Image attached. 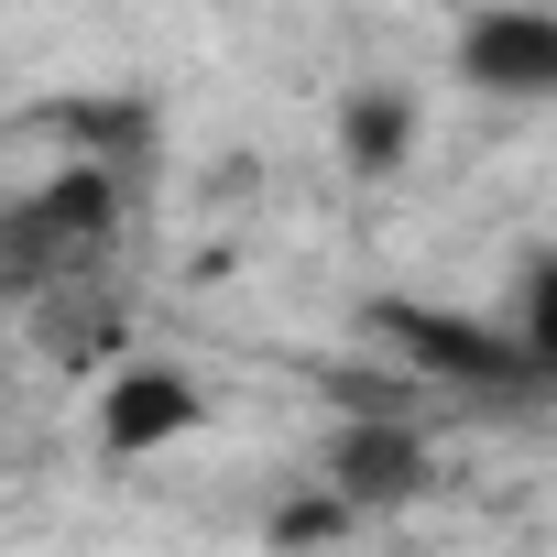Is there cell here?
Returning a JSON list of instances; mask_svg holds the SVG:
<instances>
[{"label":"cell","instance_id":"cell-1","mask_svg":"<svg viewBox=\"0 0 557 557\" xmlns=\"http://www.w3.org/2000/svg\"><path fill=\"white\" fill-rule=\"evenodd\" d=\"M361 329L426 383V394H470V405H535L557 383L546 350H524L503 318H470V307H426V296H372Z\"/></svg>","mask_w":557,"mask_h":557},{"label":"cell","instance_id":"cell-2","mask_svg":"<svg viewBox=\"0 0 557 557\" xmlns=\"http://www.w3.org/2000/svg\"><path fill=\"white\" fill-rule=\"evenodd\" d=\"M121 230V164L99 153H66L55 175H34V197L0 208V285H55V273L99 262V240Z\"/></svg>","mask_w":557,"mask_h":557},{"label":"cell","instance_id":"cell-3","mask_svg":"<svg viewBox=\"0 0 557 557\" xmlns=\"http://www.w3.org/2000/svg\"><path fill=\"white\" fill-rule=\"evenodd\" d=\"M318 492L361 524V513H405L437 492V437L426 416H394V405H361L329 426V459H318Z\"/></svg>","mask_w":557,"mask_h":557},{"label":"cell","instance_id":"cell-4","mask_svg":"<svg viewBox=\"0 0 557 557\" xmlns=\"http://www.w3.org/2000/svg\"><path fill=\"white\" fill-rule=\"evenodd\" d=\"M459 77L503 110H546L557 99V12L546 0H481L459 34Z\"/></svg>","mask_w":557,"mask_h":557},{"label":"cell","instance_id":"cell-5","mask_svg":"<svg viewBox=\"0 0 557 557\" xmlns=\"http://www.w3.org/2000/svg\"><path fill=\"white\" fill-rule=\"evenodd\" d=\"M208 426V394H197V372H175V361H121L110 383H99V448L110 459H153V448H175V437H197Z\"/></svg>","mask_w":557,"mask_h":557},{"label":"cell","instance_id":"cell-6","mask_svg":"<svg viewBox=\"0 0 557 557\" xmlns=\"http://www.w3.org/2000/svg\"><path fill=\"white\" fill-rule=\"evenodd\" d=\"M416 132H426V121H416L405 88H350V99H339V164H350V175H405V164H416Z\"/></svg>","mask_w":557,"mask_h":557},{"label":"cell","instance_id":"cell-7","mask_svg":"<svg viewBox=\"0 0 557 557\" xmlns=\"http://www.w3.org/2000/svg\"><path fill=\"white\" fill-rule=\"evenodd\" d=\"M339 524H350V513H339L329 492H307V513H296V503H285V513H273V546H329Z\"/></svg>","mask_w":557,"mask_h":557},{"label":"cell","instance_id":"cell-8","mask_svg":"<svg viewBox=\"0 0 557 557\" xmlns=\"http://www.w3.org/2000/svg\"><path fill=\"white\" fill-rule=\"evenodd\" d=\"M0 318H12V285H0Z\"/></svg>","mask_w":557,"mask_h":557}]
</instances>
